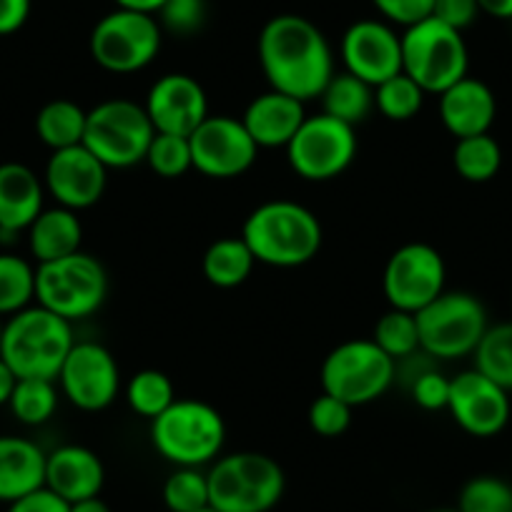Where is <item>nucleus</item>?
Segmentation results:
<instances>
[{"mask_svg": "<svg viewBox=\"0 0 512 512\" xmlns=\"http://www.w3.org/2000/svg\"><path fill=\"white\" fill-rule=\"evenodd\" d=\"M241 239L256 264L294 269L309 264L322 249V224L304 204L274 199L256 206L241 226Z\"/></svg>", "mask_w": 512, "mask_h": 512, "instance_id": "obj_2", "label": "nucleus"}, {"mask_svg": "<svg viewBox=\"0 0 512 512\" xmlns=\"http://www.w3.org/2000/svg\"><path fill=\"white\" fill-rule=\"evenodd\" d=\"M470 51L460 31L437 18H425L402 33V73L425 93L440 96L460 78L470 76Z\"/></svg>", "mask_w": 512, "mask_h": 512, "instance_id": "obj_6", "label": "nucleus"}, {"mask_svg": "<svg viewBox=\"0 0 512 512\" xmlns=\"http://www.w3.org/2000/svg\"><path fill=\"white\" fill-rule=\"evenodd\" d=\"M161 31L174 36H196L206 21V0H166L164 8L156 13Z\"/></svg>", "mask_w": 512, "mask_h": 512, "instance_id": "obj_39", "label": "nucleus"}, {"mask_svg": "<svg viewBox=\"0 0 512 512\" xmlns=\"http://www.w3.org/2000/svg\"><path fill=\"white\" fill-rule=\"evenodd\" d=\"M86 116L88 111H83L76 101H68V98L48 101L36 116L38 139L51 151L71 149V146L83 144Z\"/></svg>", "mask_w": 512, "mask_h": 512, "instance_id": "obj_28", "label": "nucleus"}, {"mask_svg": "<svg viewBox=\"0 0 512 512\" xmlns=\"http://www.w3.org/2000/svg\"><path fill=\"white\" fill-rule=\"evenodd\" d=\"M410 392L415 405H420L422 410H447V402H450V377H445L437 369H422V372H417L410 379Z\"/></svg>", "mask_w": 512, "mask_h": 512, "instance_id": "obj_41", "label": "nucleus"}, {"mask_svg": "<svg viewBox=\"0 0 512 512\" xmlns=\"http://www.w3.org/2000/svg\"><path fill=\"white\" fill-rule=\"evenodd\" d=\"M206 477L209 505L219 512H269L287 487L282 465L264 452L219 457Z\"/></svg>", "mask_w": 512, "mask_h": 512, "instance_id": "obj_4", "label": "nucleus"}, {"mask_svg": "<svg viewBox=\"0 0 512 512\" xmlns=\"http://www.w3.org/2000/svg\"><path fill=\"white\" fill-rule=\"evenodd\" d=\"M106 482L101 457L83 445H63L46 455V487L73 505L101 495Z\"/></svg>", "mask_w": 512, "mask_h": 512, "instance_id": "obj_22", "label": "nucleus"}, {"mask_svg": "<svg viewBox=\"0 0 512 512\" xmlns=\"http://www.w3.org/2000/svg\"><path fill=\"white\" fill-rule=\"evenodd\" d=\"M108 297V274L96 256L76 251L36 267V304L48 312L81 322L93 317Z\"/></svg>", "mask_w": 512, "mask_h": 512, "instance_id": "obj_7", "label": "nucleus"}, {"mask_svg": "<svg viewBox=\"0 0 512 512\" xmlns=\"http://www.w3.org/2000/svg\"><path fill=\"white\" fill-rule=\"evenodd\" d=\"M480 13L477 0H435V6H432V18L460 33L467 31Z\"/></svg>", "mask_w": 512, "mask_h": 512, "instance_id": "obj_43", "label": "nucleus"}, {"mask_svg": "<svg viewBox=\"0 0 512 512\" xmlns=\"http://www.w3.org/2000/svg\"><path fill=\"white\" fill-rule=\"evenodd\" d=\"M46 186L26 164L6 161L0 164V239H16L41 214Z\"/></svg>", "mask_w": 512, "mask_h": 512, "instance_id": "obj_21", "label": "nucleus"}, {"mask_svg": "<svg viewBox=\"0 0 512 512\" xmlns=\"http://www.w3.org/2000/svg\"><path fill=\"white\" fill-rule=\"evenodd\" d=\"M116 8H123V11H136L146 13V16H156V13L164 8L166 0H113Z\"/></svg>", "mask_w": 512, "mask_h": 512, "instance_id": "obj_47", "label": "nucleus"}, {"mask_svg": "<svg viewBox=\"0 0 512 512\" xmlns=\"http://www.w3.org/2000/svg\"><path fill=\"white\" fill-rule=\"evenodd\" d=\"M73 344V324L36 304L3 324L0 357L18 379H58Z\"/></svg>", "mask_w": 512, "mask_h": 512, "instance_id": "obj_3", "label": "nucleus"}, {"mask_svg": "<svg viewBox=\"0 0 512 512\" xmlns=\"http://www.w3.org/2000/svg\"><path fill=\"white\" fill-rule=\"evenodd\" d=\"M372 6L390 26L410 28L432 16L435 0H372Z\"/></svg>", "mask_w": 512, "mask_h": 512, "instance_id": "obj_42", "label": "nucleus"}, {"mask_svg": "<svg viewBox=\"0 0 512 512\" xmlns=\"http://www.w3.org/2000/svg\"><path fill=\"white\" fill-rule=\"evenodd\" d=\"M46 487V452L33 440L0 435V502H16Z\"/></svg>", "mask_w": 512, "mask_h": 512, "instance_id": "obj_24", "label": "nucleus"}, {"mask_svg": "<svg viewBox=\"0 0 512 512\" xmlns=\"http://www.w3.org/2000/svg\"><path fill=\"white\" fill-rule=\"evenodd\" d=\"M161 31L156 16L116 8L93 26L91 56L103 71L136 73L144 71L161 51Z\"/></svg>", "mask_w": 512, "mask_h": 512, "instance_id": "obj_11", "label": "nucleus"}, {"mask_svg": "<svg viewBox=\"0 0 512 512\" xmlns=\"http://www.w3.org/2000/svg\"><path fill=\"white\" fill-rule=\"evenodd\" d=\"M457 512H512V485L495 475H477L462 485Z\"/></svg>", "mask_w": 512, "mask_h": 512, "instance_id": "obj_37", "label": "nucleus"}, {"mask_svg": "<svg viewBox=\"0 0 512 512\" xmlns=\"http://www.w3.org/2000/svg\"><path fill=\"white\" fill-rule=\"evenodd\" d=\"M452 164H455L457 174L470 184H487L500 171L502 149L490 134L457 139L455 151H452Z\"/></svg>", "mask_w": 512, "mask_h": 512, "instance_id": "obj_29", "label": "nucleus"}, {"mask_svg": "<svg viewBox=\"0 0 512 512\" xmlns=\"http://www.w3.org/2000/svg\"><path fill=\"white\" fill-rule=\"evenodd\" d=\"M151 442L176 467H204L221 455L226 442L224 417L201 400H176L151 420Z\"/></svg>", "mask_w": 512, "mask_h": 512, "instance_id": "obj_5", "label": "nucleus"}, {"mask_svg": "<svg viewBox=\"0 0 512 512\" xmlns=\"http://www.w3.org/2000/svg\"><path fill=\"white\" fill-rule=\"evenodd\" d=\"M164 505L169 512H196L209 507V477L201 467H176L164 482Z\"/></svg>", "mask_w": 512, "mask_h": 512, "instance_id": "obj_36", "label": "nucleus"}, {"mask_svg": "<svg viewBox=\"0 0 512 512\" xmlns=\"http://www.w3.org/2000/svg\"><path fill=\"white\" fill-rule=\"evenodd\" d=\"M480 11L497 21H512V0H477Z\"/></svg>", "mask_w": 512, "mask_h": 512, "instance_id": "obj_46", "label": "nucleus"}, {"mask_svg": "<svg viewBox=\"0 0 512 512\" xmlns=\"http://www.w3.org/2000/svg\"><path fill=\"white\" fill-rule=\"evenodd\" d=\"M154 136L156 128L141 103L111 98L88 111L83 146L106 169H131L146 161Z\"/></svg>", "mask_w": 512, "mask_h": 512, "instance_id": "obj_8", "label": "nucleus"}, {"mask_svg": "<svg viewBox=\"0 0 512 512\" xmlns=\"http://www.w3.org/2000/svg\"><path fill=\"white\" fill-rule=\"evenodd\" d=\"M108 169L83 144L53 151L43 174V186L58 206L71 211L91 209L106 191Z\"/></svg>", "mask_w": 512, "mask_h": 512, "instance_id": "obj_18", "label": "nucleus"}, {"mask_svg": "<svg viewBox=\"0 0 512 512\" xmlns=\"http://www.w3.org/2000/svg\"><path fill=\"white\" fill-rule=\"evenodd\" d=\"M495 116V93L480 78L465 76L440 93V121L455 139L490 134Z\"/></svg>", "mask_w": 512, "mask_h": 512, "instance_id": "obj_20", "label": "nucleus"}, {"mask_svg": "<svg viewBox=\"0 0 512 512\" xmlns=\"http://www.w3.org/2000/svg\"><path fill=\"white\" fill-rule=\"evenodd\" d=\"M447 410L467 435L495 437L510 422V392L472 367L450 377Z\"/></svg>", "mask_w": 512, "mask_h": 512, "instance_id": "obj_16", "label": "nucleus"}, {"mask_svg": "<svg viewBox=\"0 0 512 512\" xmlns=\"http://www.w3.org/2000/svg\"><path fill=\"white\" fill-rule=\"evenodd\" d=\"M425 96L427 93L407 73H397L374 88V108L387 121H412L425 106Z\"/></svg>", "mask_w": 512, "mask_h": 512, "instance_id": "obj_35", "label": "nucleus"}, {"mask_svg": "<svg viewBox=\"0 0 512 512\" xmlns=\"http://www.w3.org/2000/svg\"><path fill=\"white\" fill-rule=\"evenodd\" d=\"M307 118L304 103L269 88L246 106L241 123L259 149H287Z\"/></svg>", "mask_w": 512, "mask_h": 512, "instance_id": "obj_23", "label": "nucleus"}, {"mask_svg": "<svg viewBox=\"0 0 512 512\" xmlns=\"http://www.w3.org/2000/svg\"><path fill=\"white\" fill-rule=\"evenodd\" d=\"M372 342L382 349L384 354H390L395 362L400 359L415 357L420 349V329H417V317L402 309H392L384 312L377 319L372 332Z\"/></svg>", "mask_w": 512, "mask_h": 512, "instance_id": "obj_34", "label": "nucleus"}, {"mask_svg": "<svg viewBox=\"0 0 512 512\" xmlns=\"http://www.w3.org/2000/svg\"><path fill=\"white\" fill-rule=\"evenodd\" d=\"M256 53L269 86L302 103L322 96L329 78L337 73L327 36L309 18L294 13L264 23Z\"/></svg>", "mask_w": 512, "mask_h": 512, "instance_id": "obj_1", "label": "nucleus"}, {"mask_svg": "<svg viewBox=\"0 0 512 512\" xmlns=\"http://www.w3.org/2000/svg\"><path fill=\"white\" fill-rule=\"evenodd\" d=\"M6 512H71V505L63 497H58L56 492L48 490V487H41V490L11 502Z\"/></svg>", "mask_w": 512, "mask_h": 512, "instance_id": "obj_44", "label": "nucleus"}, {"mask_svg": "<svg viewBox=\"0 0 512 512\" xmlns=\"http://www.w3.org/2000/svg\"><path fill=\"white\" fill-rule=\"evenodd\" d=\"M8 407L21 425H46L58 410L56 379H18Z\"/></svg>", "mask_w": 512, "mask_h": 512, "instance_id": "obj_32", "label": "nucleus"}, {"mask_svg": "<svg viewBox=\"0 0 512 512\" xmlns=\"http://www.w3.org/2000/svg\"><path fill=\"white\" fill-rule=\"evenodd\" d=\"M319 101H322V113L349 126H359L374 111V88L362 78L342 71L329 78Z\"/></svg>", "mask_w": 512, "mask_h": 512, "instance_id": "obj_26", "label": "nucleus"}, {"mask_svg": "<svg viewBox=\"0 0 512 512\" xmlns=\"http://www.w3.org/2000/svg\"><path fill=\"white\" fill-rule=\"evenodd\" d=\"M422 354L432 359H462L475 354L487 332V309L470 292H442L415 314Z\"/></svg>", "mask_w": 512, "mask_h": 512, "instance_id": "obj_10", "label": "nucleus"}, {"mask_svg": "<svg viewBox=\"0 0 512 512\" xmlns=\"http://www.w3.org/2000/svg\"><path fill=\"white\" fill-rule=\"evenodd\" d=\"M146 164L161 179H181L186 171L194 169L189 136L156 134L151 139L149 151H146Z\"/></svg>", "mask_w": 512, "mask_h": 512, "instance_id": "obj_38", "label": "nucleus"}, {"mask_svg": "<svg viewBox=\"0 0 512 512\" xmlns=\"http://www.w3.org/2000/svg\"><path fill=\"white\" fill-rule=\"evenodd\" d=\"M16 382H18L16 372H13V369L3 362V357H0V407L11 402L13 390H16Z\"/></svg>", "mask_w": 512, "mask_h": 512, "instance_id": "obj_48", "label": "nucleus"}, {"mask_svg": "<svg viewBox=\"0 0 512 512\" xmlns=\"http://www.w3.org/2000/svg\"><path fill=\"white\" fill-rule=\"evenodd\" d=\"M430 512H457V507L452 510V507H437V510H430Z\"/></svg>", "mask_w": 512, "mask_h": 512, "instance_id": "obj_50", "label": "nucleus"}, {"mask_svg": "<svg viewBox=\"0 0 512 512\" xmlns=\"http://www.w3.org/2000/svg\"><path fill=\"white\" fill-rule=\"evenodd\" d=\"M83 226L78 219V211L66 206H53L43 209L28 226V249L38 264L56 262L63 256H71L81 251Z\"/></svg>", "mask_w": 512, "mask_h": 512, "instance_id": "obj_25", "label": "nucleus"}, {"mask_svg": "<svg viewBox=\"0 0 512 512\" xmlns=\"http://www.w3.org/2000/svg\"><path fill=\"white\" fill-rule=\"evenodd\" d=\"M319 379L322 392L349 407H362L390 390L397 379V362L372 339H349L324 357Z\"/></svg>", "mask_w": 512, "mask_h": 512, "instance_id": "obj_9", "label": "nucleus"}, {"mask_svg": "<svg viewBox=\"0 0 512 512\" xmlns=\"http://www.w3.org/2000/svg\"><path fill=\"white\" fill-rule=\"evenodd\" d=\"M447 267L440 251L422 241L400 246L387 259L382 292L392 309L417 314L445 292Z\"/></svg>", "mask_w": 512, "mask_h": 512, "instance_id": "obj_13", "label": "nucleus"}, {"mask_svg": "<svg viewBox=\"0 0 512 512\" xmlns=\"http://www.w3.org/2000/svg\"><path fill=\"white\" fill-rule=\"evenodd\" d=\"M254 264V254L241 236H224L206 249L201 269L209 284L219 289H234L251 277Z\"/></svg>", "mask_w": 512, "mask_h": 512, "instance_id": "obj_27", "label": "nucleus"}, {"mask_svg": "<svg viewBox=\"0 0 512 512\" xmlns=\"http://www.w3.org/2000/svg\"><path fill=\"white\" fill-rule=\"evenodd\" d=\"M191 161L201 176L209 179H239L256 164L259 146L249 136L241 118L206 116L189 136Z\"/></svg>", "mask_w": 512, "mask_h": 512, "instance_id": "obj_15", "label": "nucleus"}, {"mask_svg": "<svg viewBox=\"0 0 512 512\" xmlns=\"http://www.w3.org/2000/svg\"><path fill=\"white\" fill-rule=\"evenodd\" d=\"M344 71L362 78L372 88L402 73V33L387 21H357L344 31L342 46Z\"/></svg>", "mask_w": 512, "mask_h": 512, "instance_id": "obj_17", "label": "nucleus"}, {"mask_svg": "<svg viewBox=\"0 0 512 512\" xmlns=\"http://www.w3.org/2000/svg\"><path fill=\"white\" fill-rule=\"evenodd\" d=\"M144 108L156 134L191 136L209 116V98L196 78L166 73L149 88Z\"/></svg>", "mask_w": 512, "mask_h": 512, "instance_id": "obj_19", "label": "nucleus"}, {"mask_svg": "<svg viewBox=\"0 0 512 512\" xmlns=\"http://www.w3.org/2000/svg\"><path fill=\"white\" fill-rule=\"evenodd\" d=\"M36 299V269L23 256L0 251V317H13Z\"/></svg>", "mask_w": 512, "mask_h": 512, "instance_id": "obj_31", "label": "nucleus"}, {"mask_svg": "<svg viewBox=\"0 0 512 512\" xmlns=\"http://www.w3.org/2000/svg\"><path fill=\"white\" fill-rule=\"evenodd\" d=\"M354 126L327 113L307 116L287 146V161L304 181H332L342 176L357 159Z\"/></svg>", "mask_w": 512, "mask_h": 512, "instance_id": "obj_12", "label": "nucleus"}, {"mask_svg": "<svg viewBox=\"0 0 512 512\" xmlns=\"http://www.w3.org/2000/svg\"><path fill=\"white\" fill-rule=\"evenodd\" d=\"M56 382L73 407L83 412H101L118 397L121 369L116 357L103 344L76 342Z\"/></svg>", "mask_w": 512, "mask_h": 512, "instance_id": "obj_14", "label": "nucleus"}, {"mask_svg": "<svg viewBox=\"0 0 512 512\" xmlns=\"http://www.w3.org/2000/svg\"><path fill=\"white\" fill-rule=\"evenodd\" d=\"M71 512H111V507H108L101 497H88V500L73 502Z\"/></svg>", "mask_w": 512, "mask_h": 512, "instance_id": "obj_49", "label": "nucleus"}, {"mask_svg": "<svg viewBox=\"0 0 512 512\" xmlns=\"http://www.w3.org/2000/svg\"><path fill=\"white\" fill-rule=\"evenodd\" d=\"M475 369L512 392V322L487 327L475 349Z\"/></svg>", "mask_w": 512, "mask_h": 512, "instance_id": "obj_33", "label": "nucleus"}, {"mask_svg": "<svg viewBox=\"0 0 512 512\" xmlns=\"http://www.w3.org/2000/svg\"><path fill=\"white\" fill-rule=\"evenodd\" d=\"M31 0H0V36H13L26 26Z\"/></svg>", "mask_w": 512, "mask_h": 512, "instance_id": "obj_45", "label": "nucleus"}, {"mask_svg": "<svg viewBox=\"0 0 512 512\" xmlns=\"http://www.w3.org/2000/svg\"><path fill=\"white\" fill-rule=\"evenodd\" d=\"M352 410L354 407H349L347 402L322 392V395L309 405V427H312L319 437H339L349 430V425H352Z\"/></svg>", "mask_w": 512, "mask_h": 512, "instance_id": "obj_40", "label": "nucleus"}, {"mask_svg": "<svg viewBox=\"0 0 512 512\" xmlns=\"http://www.w3.org/2000/svg\"><path fill=\"white\" fill-rule=\"evenodd\" d=\"M196 512H219V510H214V507H204V510H196Z\"/></svg>", "mask_w": 512, "mask_h": 512, "instance_id": "obj_51", "label": "nucleus"}, {"mask_svg": "<svg viewBox=\"0 0 512 512\" xmlns=\"http://www.w3.org/2000/svg\"><path fill=\"white\" fill-rule=\"evenodd\" d=\"M3 324L6 322H3V317H0V339H3Z\"/></svg>", "mask_w": 512, "mask_h": 512, "instance_id": "obj_52", "label": "nucleus"}, {"mask_svg": "<svg viewBox=\"0 0 512 512\" xmlns=\"http://www.w3.org/2000/svg\"><path fill=\"white\" fill-rule=\"evenodd\" d=\"M179 400L174 390V382L161 369H141L126 384L128 407L141 417L156 420L161 412L169 410Z\"/></svg>", "mask_w": 512, "mask_h": 512, "instance_id": "obj_30", "label": "nucleus"}]
</instances>
